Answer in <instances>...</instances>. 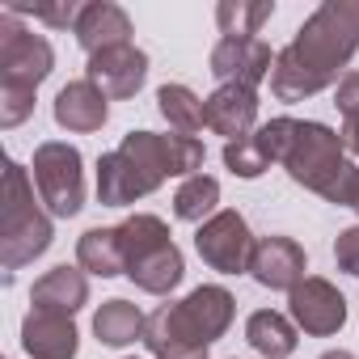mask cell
Instances as JSON below:
<instances>
[{"instance_id": "obj_1", "label": "cell", "mask_w": 359, "mask_h": 359, "mask_svg": "<svg viewBox=\"0 0 359 359\" xmlns=\"http://www.w3.org/2000/svg\"><path fill=\"white\" fill-rule=\"evenodd\" d=\"M359 51V5H321L292 47L279 51L271 68V93L279 102H304L317 89L334 85L346 60Z\"/></svg>"}, {"instance_id": "obj_2", "label": "cell", "mask_w": 359, "mask_h": 359, "mask_svg": "<svg viewBox=\"0 0 359 359\" xmlns=\"http://www.w3.org/2000/svg\"><path fill=\"white\" fill-rule=\"evenodd\" d=\"M229 325H233V292L208 283L177 304H161L144 325V342L156 359H208V346Z\"/></svg>"}, {"instance_id": "obj_3", "label": "cell", "mask_w": 359, "mask_h": 359, "mask_svg": "<svg viewBox=\"0 0 359 359\" xmlns=\"http://www.w3.org/2000/svg\"><path fill=\"white\" fill-rule=\"evenodd\" d=\"M342 135L321 127V123H292L287 148H283V169L296 177L304 191H317L330 203L351 208L355 182H359V165H351L342 156Z\"/></svg>"}, {"instance_id": "obj_4", "label": "cell", "mask_w": 359, "mask_h": 359, "mask_svg": "<svg viewBox=\"0 0 359 359\" xmlns=\"http://www.w3.org/2000/svg\"><path fill=\"white\" fill-rule=\"evenodd\" d=\"M51 43L30 34L13 22V13L0 18V123L18 127L34 110V89L51 76Z\"/></svg>"}, {"instance_id": "obj_5", "label": "cell", "mask_w": 359, "mask_h": 359, "mask_svg": "<svg viewBox=\"0 0 359 359\" xmlns=\"http://www.w3.org/2000/svg\"><path fill=\"white\" fill-rule=\"evenodd\" d=\"M118 241H123V262L135 279V287L152 292V296H165L182 283V254L169 241V229L165 220L156 216H131L118 224Z\"/></svg>"}, {"instance_id": "obj_6", "label": "cell", "mask_w": 359, "mask_h": 359, "mask_svg": "<svg viewBox=\"0 0 359 359\" xmlns=\"http://www.w3.org/2000/svg\"><path fill=\"white\" fill-rule=\"evenodd\" d=\"M51 245V220L34 203V187L26 182V169L9 161L5 169V203H0V258L9 271L26 266Z\"/></svg>"}, {"instance_id": "obj_7", "label": "cell", "mask_w": 359, "mask_h": 359, "mask_svg": "<svg viewBox=\"0 0 359 359\" xmlns=\"http://www.w3.org/2000/svg\"><path fill=\"white\" fill-rule=\"evenodd\" d=\"M118 152L131 161L135 177L152 195L165 177H195L203 169V144L195 135H156V131H131L123 135Z\"/></svg>"}, {"instance_id": "obj_8", "label": "cell", "mask_w": 359, "mask_h": 359, "mask_svg": "<svg viewBox=\"0 0 359 359\" xmlns=\"http://www.w3.org/2000/svg\"><path fill=\"white\" fill-rule=\"evenodd\" d=\"M34 187L51 216H76L85 208V177L81 152L72 144H43L34 152Z\"/></svg>"}, {"instance_id": "obj_9", "label": "cell", "mask_w": 359, "mask_h": 359, "mask_svg": "<svg viewBox=\"0 0 359 359\" xmlns=\"http://www.w3.org/2000/svg\"><path fill=\"white\" fill-rule=\"evenodd\" d=\"M199 258L220 271V275H237V271H250V258H254V237H250V224L241 212H216L208 224H199Z\"/></svg>"}, {"instance_id": "obj_10", "label": "cell", "mask_w": 359, "mask_h": 359, "mask_svg": "<svg viewBox=\"0 0 359 359\" xmlns=\"http://www.w3.org/2000/svg\"><path fill=\"white\" fill-rule=\"evenodd\" d=\"M287 304H292L296 325H300L304 334H317V338L338 334L342 321H346V300H342V292H338L334 283L317 279V275H309L304 283H296V287L287 292Z\"/></svg>"}, {"instance_id": "obj_11", "label": "cell", "mask_w": 359, "mask_h": 359, "mask_svg": "<svg viewBox=\"0 0 359 359\" xmlns=\"http://www.w3.org/2000/svg\"><path fill=\"white\" fill-rule=\"evenodd\" d=\"M144 76H148V55L135 51L131 43H123V47H106V51L89 55L85 81H93L106 97H135Z\"/></svg>"}, {"instance_id": "obj_12", "label": "cell", "mask_w": 359, "mask_h": 359, "mask_svg": "<svg viewBox=\"0 0 359 359\" xmlns=\"http://www.w3.org/2000/svg\"><path fill=\"white\" fill-rule=\"evenodd\" d=\"M271 47L262 39H220L212 51V72L220 76V85H245L258 89V81L271 72Z\"/></svg>"}, {"instance_id": "obj_13", "label": "cell", "mask_w": 359, "mask_h": 359, "mask_svg": "<svg viewBox=\"0 0 359 359\" xmlns=\"http://www.w3.org/2000/svg\"><path fill=\"white\" fill-rule=\"evenodd\" d=\"M250 275L271 287V292H292L296 283H304V250L292 241V237H266L254 245V258H250Z\"/></svg>"}, {"instance_id": "obj_14", "label": "cell", "mask_w": 359, "mask_h": 359, "mask_svg": "<svg viewBox=\"0 0 359 359\" xmlns=\"http://www.w3.org/2000/svg\"><path fill=\"white\" fill-rule=\"evenodd\" d=\"M254 118H258V93L245 85H220L203 102V127H212L216 135H229V144L245 140Z\"/></svg>"}, {"instance_id": "obj_15", "label": "cell", "mask_w": 359, "mask_h": 359, "mask_svg": "<svg viewBox=\"0 0 359 359\" xmlns=\"http://www.w3.org/2000/svg\"><path fill=\"white\" fill-rule=\"evenodd\" d=\"M22 346L34 359H72L76 355V325L64 313L30 309V317L22 325Z\"/></svg>"}, {"instance_id": "obj_16", "label": "cell", "mask_w": 359, "mask_h": 359, "mask_svg": "<svg viewBox=\"0 0 359 359\" xmlns=\"http://www.w3.org/2000/svg\"><path fill=\"white\" fill-rule=\"evenodd\" d=\"M55 123L68 131H97L106 123V93L93 81H72L55 97Z\"/></svg>"}, {"instance_id": "obj_17", "label": "cell", "mask_w": 359, "mask_h": 359, "mask_svg": "<svg viewBox=\"0 0 359 359\" xmlns=\"http://www.w3.org/2000/svg\"><path fill=\"white\" fill-rule=\"evenodd\" d=\"M85 300H89V279H85L76 266H55V271H47V275L34 283V292H30V304H34V309H43V313H64V317H72Z\"/></svg>"}, {"instance_id": "obj_18", "label": "cell", "mask_w": 359, "mask_h": 359, "mask_svg": "<svg viewBox=\"0 0 359 359\" xmlns=\"http://www.w3.org/2000/svg\"><path fill=\"white\" fill-rule=\"evenodd\" d=\"M127 34H131V18H127L118 5H85V9H81L76 43H81L89 55H97V51H106V47L131 43Z\"/></svg>"}, {"instance_id": "obj_19", "label": "cell", "mask_w": 359, "mask_h": 359, "mask_svg": "<svg viewBox=\"0 0 359 359\" xmlns=\"http://www.w3.org/2000/svg\"><path fill=\"white\" fill-rule=\"evenodd\" d=\"M245 338H250V346H254L258 355H266V359H287V355L296 351V325H292L283 313H275V309H258V313L245 321Z\"/></svg>"}, {"instance_id": "obj_20", "label": "cell", "mask_w": 359, "mask_h": 359, "mask_svg": "<svg viewBox=\"0 0 359 359\" xmlns=\"http://www.w3.org/2000/svg\"><path fill=\"white\" fill-rule=\"evenodd\" d=\"M76 262H81V271L102 275V279L123 275V271H127V262H123L118 229H89V233L81 237V245H76Z\"/></svg>"}, {"instance_id": "obj_21", "label": "cell", "mask_w": 359, "mask_h": 359, "mask_svg": "<svg viewBox=\"0 0 359 359\" xmlns=\"http://www.w3.org/2000/svg\"><path fill=\"white\" fill-rule=\"evenodd\" d=\"M144 325H148V317L131 300H106L93 317V330L106 346H127V342L144 338Z\"/></svg>"}, {"instance_id": "obj_22", "label": "cell", "mask_w": 359, "mask_h": 359, "mask_svg": "<svg viewBox=\"0 0 359 359\" xmlns=\"http://www.w3.org/2000/svg\"><path fill=\"white\" fill-rule=\"evenodd\" d=\"M216 203H220V182L208 173H195L187 177L173 195V216L187 220V224H208L216 216Z\"/></svg>"}, {"instance_id": "obj_23", "label": "cell", "mask_w": 359, "mask_h": 359, "mask_svg": "<svg viewBox=\"0 0 359 359\" xmlns=\"http://www.w3.org/2000/svg\"><path fill=\"white\" fill-rule=\"evenodd\" d=\"M156 106H161V114L169 118V127H173L177 135L203 131V102H199L187 85H161V89H156Z\"/></svg>"}, {"instance_id": "obj_24", "label": "cell", "mask_w": 359, "mask_h": 359, "mask_svg": "<svg viewBox=\"0 0 359 359\" xmlns=\"http://www.w3.org/2000/svg\"><path fill=\"white\" fill-rule=\"evenodd\" d=\"M275 13V5H220L216 22L224 39H258V26Z\"/></svg>"}, {"instance_id": "obj_25", "label": "cell", "mask_w": 359, "mask_h": 359, "mask_svg": "<svg viewBox=\"0 0 359 359\" xmlns=\"http://www.w3.org/2000/svg\"><path fill=\"white\" fill-rule=\"evenodd\" d=\"M334 106L342 110V144L351 152H359V72H346L342 76Z\"/></svg>"}, {"instance_id": "obj_26", "label": "cell", "mask_w": 359, "mask_h": 359, "mask_svg": "<svg viewBox=\"0 0 359 359\" xmlns=\"http://www.w3.org/2000/svg\"><path fill=\"white\" fill-rule=\"evenodd\" d=\"M224 165H229L233 173H241V177H258L262 169H271V165H266V156L258 152L254 135H245V140L229 144V148H224Z\"/></svg>"}, {"instance_id": "obj_27", "label": "cell", "mask_w": 359, "mask_h": 359, "mask_svg": "<svg viewBox=\"0 0 359 359\" xmlns=\"http://www.w3.org/2000/svg\"><path fill=\"white\" fill-rule=\"evenodd\" d=\"M334 258H338V266H342L346 275H359V224H355V229H346V233L338 237Z\"/></svg>"}, {"instance_id": "obj_28", "label": "cell", "mask_w": 359, "mask_h": 359, "mask_svg": "<svg viewBox=\"0 0 359 359\" xmlns=\"http://www.w3.org/2000/svg\"><path fill=\"white\" fill-rule=\"evenodd\" d=\"M81 9H85V5H60V9H9V13H34V18L47 22V26H72V30H76Z\"/></svg>"}, {"instance_id": "obj_29", "label": "cell", "mask_w": 359, "mask_h": 359, "mask_svg": "<svg viewBox=\"0 0 359 359\" xmlns=\"http://www.w3.org/2000/svg\"><path fill=\"white\" fill-rule=\"evenodd\" d=\"M321 359H355V355H351V351H325Z\"/></svg>"}, {"instance_id": "obj_30", "label": "cell", "mask_w": 359, "mask_h": 359, "mask_svg": "<svg viewBox=\"0 0 359 359\" xmlns=\"http://www.w3.org/2000/svg\"><path fill=\"white\" fill-rule=\"evenodd\" d=\"M351 208L359 212V182H355V195H351Z\"/></svg>"}]
</instances>
